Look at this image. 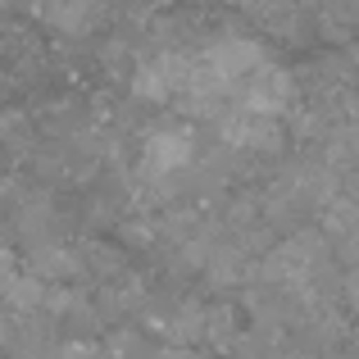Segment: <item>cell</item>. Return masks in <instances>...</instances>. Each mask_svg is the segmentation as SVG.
I'll return each mask as SVG.
<instances>
[{
  "label": "cell",
  "instance_id": "6da1fadb",
  "mask_svg": "<svg viewBox=\"0 0 359 359\" xmlns=\"http://www.w3.org/2000/svg\"><path fill=\"white\" fill-rule=\"evenodd\" d=\"M196 164V132L187 123H155V128L141 137V159L137 173L146 187L155 191H173V182Z\"/></svg>",
  "mask_w": 359,
  "mask_h": 359
},
{
  "label": "cell",
  "instance_id": "7a4b0ae2",
  "mask_svg": "<svg viewBox=\"0 0 359 359\" xmlns=\"http://www.w3.org/2000/svg\"><path fill=\"white\" fill-rule=\"evenodd\" d=\"M187 82H191V55L182 50H164V55H150L141 60L137 78H132V91L141 100H155V105H168V100H182Z\"/></svg>",
  "mask_w": 359,
  "mask_h": 359
},
{
  "label": "cell",
  "instance_id": "3957f363",
  "mask_svg": "<svg viewBox=\"0 0 359 359\" xmlns=\"http://www.w3.org/2000/svg\"><path fill=\"white\" fill-rule=\"evenodd\" d=\"M237 105L250 109V114H269V118L291 114V105H296V78H291L278 60L264 64L259 73H250L237 87Z\"/></svg>",
  "mask_w": 359,
  "mask_h": 359
},
{
  "label": "cell",
  "instance_id": "277c9868",
  "mask_svg": "<svg viewBox=\"0 0 359 359\" xmlns=\"http://www.w3.org/2000/svg\"><path fill=\"white\" fill-rule=\"evenodd\" d=\"M219 137L228 141L232 150H245V155H278L282 150V118L269 114H250V109L232 105L228 114L219 118Z\"/></svg>",
  "mask_w": 359,
  "mask_h": 359
},
{
  "label": "cell",
  "instance_id": "5b68a950",
  "mask_svg": "<svg viewBox=\"0 0 359 359\" xmlns=\"http://www.w3.org/2000/svg\"><path fill=\"white\" fill-rule=\"evenodd\" d=\"M41 18L55 23L60 32H87L96 23V0H41Z\"/></svg>",
  "mask_w": 359,
  "mask_h": 359
},
{
  "label": "cell",
  "instance_id": "8992f818",
  "mask_svg": "<svg viewBox=\"0 0 359 359\" xmlns=\"http://www.w3.org/2000/svg\"><path fill=\"white\" fill-rule=\"evenodd\" d=\"M60 359H114V355H109V346H96V341H64Z\"/></svg>",
  "mask_w": 359,
  "mask_h": 359
},
{
  "label": "cell",
  "instance_id": "52a82bcc",
  "mask_svg": "<svg viewBox=\"0 0 359 359\" xmlns=\"http://www.w3.org/2000/svg\"><path fill=\"white\" fill-rule=\"evenodd\" d=\"M341 255H346V264H351V269L359 264V228H355V237L346 241V250H341Z\"/></svg>",
  "mask_w": 359,
  "mask_h": 359
}]
</instances>
